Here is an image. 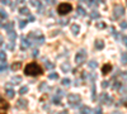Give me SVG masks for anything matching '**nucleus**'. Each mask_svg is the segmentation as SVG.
<instances>
[{
    "instance_id": "18",
    "label": "nucleus",
    "mask_w": 127,
    "mask_h": 114,
    "mask_svg": "<svg viewBox=\"0 0 127 114\" xmlns=\"http://www.w3.org/2000/svg\"><path fill=\"white\" fill-rule=\"evenodd\" d=\"M45 66H46L47 70H54L55 69V65L52 62H50V61H47V60H45Z\"/></svg>"
},
{
    "instance_id": "23",
    "label": "nucleus",
    "mask_w": 127,
    "mask_h": 114,
    "mask_svg": "<svg viewBox=\"0 0 127 114\" xmlns=\"http://www.w3.org/2000/svg\"><path fill=\"white\" fill-rule=\"evenodd\" d=\"M27 93H28V86H22L20 90H19V94L20 95H24V94H27Z\"/></svg>"
},
{
    "instance_id": "16",
    "label": "nucleus",
    "mask_w": 127,
    "mask_h": 114,
    "mask_svg": "<svg viewBox=\"0 0 127 114\" xmlns=\"http://www.w3.org/2000/svg\"><path fill=\"white\" fill-rule=\"evenodd\" d=\"M92 110L88 107H80V114H90Z\"/></svg>"
},
{
    "instance_id": "21",
    "label": "nucleus",
    "mask_w": 127,
    "mask_h": 114,
    "mask_svg": "<svg viewBox=\"0 0 127 114\" xmlns=\"http://www.w3.org/2000/svg\"><path fill=\"white\" fill-rule=\"evenodd\" d=\"M5 93H7V95H8V98H14V95H15V93H14V90H12V89H9V88H7V90H5Z\"/></svg>"
},
{
    "instance_id": "4",
    "label": "nucleus",
    "mask_w": 127,
    "mask_h": 114,
    "mask_svg": "<svg viewBox=\"0 0 127 114\" xmlns=\"http://www.w3.org/2000/svg\"><path fill=\"white\" fill-rule=\"evenodd\" d=\"M80 96L78 94H71V95H69V104L73 108H76V107H79L80 105Z\"/></svg>"
},
{
    "instance_id": "22",
    "label": "nucleus",
    "mask_w": 127,
    "mask_h": 114,
    "mask_svg": "<svg viewBox=\"0 0 127 114\" xmlns=\"http://www.w3.org/2000/svg\"><path fill=\"white\" fill-rule=\"evenodd\" d=\"M22 81V77H19V76H14L13 79H12V82H13L14 85H17V84H19V82Z\"/></svg>"
},
{
    "instance_id": "47",
    "label": "nucleus",
    "mask_w": 127,
    "mask_h": 114,
    "mask_svg": "<svg viewBox=\"0 0 127 114\" xmlns=\"http://www.w3.org/2000/svg\"><path fill=\"white\" fill-rule=\"evenodd\" d=\"M47 3H50V4H55L56 3V0H46Z\"/></svg>"
},
{
    "instance_id": "5",
    "label": "nucleus",
    "mask_w": 127,
    "mask_h": 114,
    "mask_svg": "<svg viewBox=\"0 0 127 114\" xmlns=\"http://www.w3.org/2000/svg\"><path fill=\"white\" fill-rule=\"evenodd\" d=\"M85 58H86V51L85 50H80L75 56V62L78 65H81L85 61Z\"/></svg>"
},
{
    "instance_id": "15",
    "label": "nucleus",
    "mask_w": 127,
    "mask_h": 114,
    "mask_svg": "<svg viewBox=\"0 0 127 114\" xmlns=\"http://www.w3.org/2000/svg\"><path fill=\"white\" fill-rule=\"evenodd\" d=\"M103 47H104V42L100 41V39H97L95 41V48L97 50H103Z\"/></svg>"
},
{
    "instance_id": "9",
    "label": "nucleus",
    "mask_w": 127,
    "mask_h": 114,
    "mask_svg": "<svg viewBox=\"0 0 127 114\" xmlns=\"http://www.w3.org/2000/svg\"><path fill=\"white\" fill-rule=\"evenodd\" d=\"M7 109H9V103L0 98V110H7Z\"/></svg>"
},
{
    "instance_id": "45",
    "label": "nucleus",
    "mask_w": 127,
    "mask_h": 114,
    "mask_svg": "<svg viewBox=\"0 0 127 114\" xmlns=\"http://www.w3.org/2000/svg\"><path fill=\"white\" fill-rule=\"evenodd\" d=\"M121 27H122V28H126V27H127V23H126V22H123V23H121Z\"/></svg>"
},
{
    "instance_id": "19",
    "label": "nucleus",
    "mask_w": 127,
    "mask_h": 114,
    "mask_svg": "<svg viewBox=\"0 0 127 114\" xmlns=\"http://www.w3.org/2000/svg\"><path fill=\"white\" fill-rule=\"evenodd\" d=\"M19 13H20V15H28L29 14V9L26 8V7H22L19 9Z\"/></svg>"
},
{
    "instance_id": "1",
    "label": "nucleus",
    "mask_w": 127,
    "mask_h": 114,
    "mask_svg": "<svg viewBox=\"0 0 127 114\" xmlns=\"http://www.w3.org/2000/svg\"><path fill=\"white\" fill-rule=\"evenodd\" d=\"M24 74L27 76H38V75H42L43 74V70L41 69L38 63L36 62H32V63H28L24 69Z\"/></svg>"
},
{
    "instance_id": "48",
    "label": "nucleus",
    "mask_w": 127,
    "mask_h": 114,
    "mask_svg": "<svg viewBox=\"0 0 127 114\" xmlns=\"http://www.w3.org/2000/svg\"><path fill=\"white\" fill-rule=\"evenodd\" d=\"M60 114H69V112H67V110H62V112H61Z\"/></svg>"
},
{
    "instance_id": "32",
    "label": "nucleus",
    "mask_w": 127,
    "mask_h": 114,
    "mask_svg": "<svg viewBox=\"0 0 127 114\" xmlns=\"http://www.w3.org/2000/svg\"><path fill=\"white\" fill-rule=\"evenodd\" d=\"M31 4H32V5H35V7H37V8H38L39 5H41V1H39V0H31Z\"/></svg>"
},
{
    "instance_id": "35",
    "label": "nucleus",
    "mask_w": 127,
    "mask_h": 114,
    "mask_svg": "<svg viewBox=\"0 0 127 114\" xmlns=\"http://www.w3.org/2000/svg\"><path fill=\"white\" fill-rule=\"evenodd\" d=\"M8 50H10V51L14 50V43H9V44H8Z\"/></svg>"
},
{
    "instance_id": "37",
    "label": "nucleus",
    "mask_w": 127,
    "mask_h": 114,
    "mask_svg": "<svg viewBox=\"0 0 127 114\" xmlns=\"http://www.w3.org/2000/svg\"><path fill=\"white\" fill-rule=\"evenodd\" d=\"M0 1H1V4H9V5L12 4L10 0H0Z\"/></svg>"
},
{
    "instance_id": "12",
    "label": "nucleus",
    "mask_w": 127,
    "mask_h": 114,
    "mask_svg": "<svg viewBox=\"0 0 127 114\" xmlns=\"http://www.w3.org/2000/svg\"><path fill=\"white\" fill-rule=\"evenodd\" d=\"M20 67H22V62H14L13 65H10V69L13 71H18V70H20Z\"/></svg>"
},
{
    "instance_id": "43",
    "label": "nucleus",
    "mask_w": 127,
    "mask_h": 114,
    "mask_svg": "<svg viewBox=\"0 0 127 114\" xmlns=\"http://www.w3.org/2000/svg\"><path fill=\"white\" fill-rule=\"evenodd\" d=\"M122 41H123V43H126V44H127V37H126V36L122 37Z\"/></svg>"
},
{
    "instance_id": "20",
    "label": "nucleus",
    "mask_w": 127,
    "mask_h": 114,
    "mask_svg": "<svg viewBox=\"0 0 127 114\" xmlns=\"http://www.w3.org/2000/svg\"><path fill=\"white\" fill-rule=\"evenodd\" d=\"M0 61H1L3 63H5V61H7V53H5V51H0Z\"/></svg>"
},
{
    "instance_id": "27",
    "label": "nucleus",
    "mask_w": 127,
    "mask_h": 114,
    "mask_svg": "<svg viewBox=\"0 0 127 114\" xmlns=\"http://www.w3.org/2000/svg\"><path fill=\"white\" fill-rule=\"evenodd\" d=\"M89 67L90 69H97V66H98V63H97V61H89Z\"/></svg>"
},
{
    "instance_id": "49",
    "label": "nucleus",
    "mask_w": 127,
    "mask_h": 114,
    "mask_svg": "<svg viewBox=\"0 0 127 114\" xmlns=\"http://www.w3.org/2000/svg\"><path fill=\"white\" fill-rule=\"evenodd\" d=\"M95 114H100V110H99V109H95Z\"/></svg>"
},
{
    "instance_id": "36",
    "label": "nucleus",
    "mask_w": 127,
    "mask_h": 114,
    "mask_svg": "<svg viewBox=\"0 0 127 114\" xmlns=\"http://www.w3.org/2000/svg\"><path fill=\"white\" fill-rule=\"evenodd\" d=\"M90 17H92V18H98V17H99V14L97 13V11H93V13L90 14Z\"/></svg>"
},
{
    "instance_id": "46",
    "label": "nucleus",
    "mask_w": 127,
    "mask_h": 114,
    "mask_svg": "<svg viewBox=\"0 0 127 114\" xmlns=\"http://www.w3.org/2000/svg\"><path fill=\"white\" fill-rule=\"evenodd\" d=\"M37 55H38V50L36 48V50H33V56H37Z\"/></svg>"
},
{
    "instance_id": "26",
    "label": "nucleus",
    "mask_w": 127,
    "mask_h": 114,
    "mask_svg": "<svg viewBox=\"0 0 127 114\" xmlns=\"http://www.w3.org/2000/svg\"><path fill=\"white\" fill-rule=\"evenodd\" d=\"M48 77H50V80H56V79H58V74H56V72H51L48 75Z\"/></svg>"
},
{
    "instance_id": "25",
    "label": "nucleus",
    "mask_w": 127,
    "mask_h": 114,
    "mask_svg": "<svg viewBox=\"0 0 127 114\" xmlns=\"http://www.w3.org/2000/svg\"><path fill=\"white\" fill-rule=\"evenodd\" d=\"M9 69V66L7 63H1L0 65V72H4V71H7V70Z\"/></svg>"
},
{
    "instance_id": "11",
    "label": "nucleus",
    "mask_w": 127,
    "mask_h": 114,
    "mask_svg": "<svg viewBox=\"0 0 127 114\" xmlns=\"http://www.w3.org/2000/svg\"><path fill=\"white\" fill-rule=\"evenodd\" d=\"M61 70H62L64 72H69L70 70H71V66H70V63H69V62H64L62 65H61Z\"/></svg>"
},
{
    "instance_id": "30",
    "label": "nucleus",
    "mask_w": 127,
    "mask_h": 114,
    "mask_svg": "<svg viewBox=\"0 0 127 114\" xmlns=\"http://www.w3.org/2000/svg\"><path fill=\"white\" fill-rule=\"evenodd\" d=\"M76 10H78V14H79V15H81V17H84V15L86 14V13H85V10H84V9H83L81 7H79L78 9H76Z\"/></svg>"
},
{
    "instance_id": "13",
    "label": "nucleus",
    "mask_w": 127,
    "mask_h": 114,
    "mask_svg": "<svg viewBox=\"0 0 127 114\" xmlns=\"http://www.w3.org/2000/svg\"><path fill=\"white\" fill-rule=\"evenodd\" d=\"M79 29L80 27L78 26V24H71V32H73V34H79Z\"/></svg>"
},
{
    "instance_id": "2",
    "label": "nucleus",
    "mask_w": 127,
    "mask_h": 114,
    "mask_svg": "<svg viewBox=\"0 0 127 114\" xmlns=\"http://www.w3.org/2000/svg\"><path fill=\"white\" fill-rule=\"evenodd\" d=\"M28 38L31 39V43L35 42L36 44H42L45 42V36L41 34V32H31L28 34Z\"/></svg>"
},
{
    "instance_id": "29",
    "label": "nucleus",
    "mask_w": 127,
    "mask_h": 114,
    "mask_svg": "<svg viewBox=\"0 0 127 114\" xmlns=\"http://www.w3.org/2000/svg\"><path fill=\"white\" fill-rule=\"evenodd\" d=\"M121 62L123 65H127V53H122V57H121Z\"/></svg>"
},
{
    "instance_id": "42",
    "label": "nucleus",
    "mask_w": 127,
    "mask_h": 114,
    "mask_svg": "<svg viewBox=\"0 0 127 114\" xmlns=\"http://www.w3.org/2000/svg\"><path fill=\"white\" fill-rule=\"evenodd\" d=\"M58 23H60V24H62V26H65V24L67 23V19H65V20H62V22L60 20V22H58Z\"/></svg>"
},
{
    "instance_id": "40",
    "label": "nucleus",
    "mask_w": 127,
    "mask_h": 114,
    "mask_svg": "<svg viewBox=\"0 0 127 114\" xmlns=\"http://www.w3.org/2000/svg\"><path fill=\"white\" fill-rule=\"evenodd\" d=\"M27 20H28V22H33V20H35V17H33V15H29Z\"/></svg>"
},
{
    "instance_id": "33",
    "label": "nucleus",
    "mask_w": 127,
    "mask_h": 114,
    "mask_svg": "<svg viewBox=\"0 0 127 114\" xmlns=\"http://www.w3.org/2000/svg\"><path fill=\"white\" fill-rule=\"evenodd\" d=\"M107 94H102L100 95V100H99V101H100V103H106V99H107Z\"/></svg>"
},
{
    "instance_id": "34",
    "label": "nucleus",
    "mask_w": 127,
    "mask_h": 114,
    "mask_svg": "<svg viewBox=\"0 0 127 114\" xmlns=\"http://www.w3.org/2000/svg\"><path fill=\"white\" fill-rule=\"evenodd\" d=\"M26 24H27L26 20H19V28H24V27H26Z\"/></svg>"
},
{
    "instance_id": "10",
    "label": "nucleus",
    "mask_w": 127,
    "mask_h": 114,
    "mask_svg": "<svg viewBox=\"0 0 127 114\" xmlns=\"http://www.w3.org/2000/svg\"><path fill=\"white\" fill-rule=\"evenodd\" d=\"M13 27H14V23H13V22H8V23H5L4 26H3V28H4V29L9 33V32H12V30H14Z\"/></svg>"
},
{
    "instance_id": "14",
    "label": "nucleus",
    "mask_w": 127,
    "mask_h": 114,
    "mask_svg": "<svg viewBox=\"0 0 127 114\" xmlns=\"http://www.w3.org/2000/svg\"><path fill=\"white\" fill-rule=\"evenodd\" d=\"M8 36H9V39H10V43H14L15 38H17V33H15V30H12V32H9Z\"/></svg>"
},
{
    "instance_id": "28",
    "label": "nucleus",
    "mask_w": 127,
    "mask_h": 114,
    "mask_svg": "<svg viewBox=\"0 0 127 114\" xmlns=\"http://www.w3.org/2000/svg\"><path fill=\"white\" fill-rule=\"evenodd\" d=\"M52 103L56 104V105H58V104H61V99L58 96H54V98H52Z\"/></svg>"
},
{
    "instance_id": "3",
    "label": "nucleus",
    "mask_w": 127,
    "mask_h": 114,
    "mask_svg": "<svg viewBox=\"0 0 127 114\" xmlns=\"http://www.w3.org/2000/svg\"><path fill=\"white\" fill-rule=\"evenodd\" d=\"M73 10V5L70 3H61L57 8V13L60 15H66Z\"/></svg>"
},
{
    "instance_id": "39",
    "label": "nucleus",
    "mask_w": 127,
    "mask_h": 114,
    "mask_svg": "<svg viewBox=\"0 0 127 114\" xmlns=\"http://www.w3.org/2000/svg\"><path fill=\"white\" fill-rule=\"evenodd\" d=\"M97 27H98V28H104V27H106V24H104V23H98Z\"/></svg>"
},
{
    "instance_id": "24",
    "label": "nucleus",
    "mask_w": 127,
    "mask_h": 114,
    "mask_svg": "<svg viewBox=\"0 0 127 114\" xmlns=\"http://www.w3.org/2000/svg\"><path fill=\"white\" fill-rule=\"evenodd\" d=\"M61 84L65 85V86H67V85H70V84H71V80H70V79H67V77H65V79L61 80Z\"/></svg>"
},
{
    "instance_id": "51",
    "label": "nucleus",
    "mask_w": 127,
    "mask_h": 114,
    "mask_svg": "<svg viewBox=\"0 0 127 114\" xmlns=\"http://www.w3.org/2000/svg\"><path fill=\"white\" fill-rule=\"evenodd\" d=\"M0 114H5V113H0Z\"/></svg>"
},
{
    "instance_id": "44",
    "label": "nucleus",
    "mask_w": 127,
    "mask_h": 114,
    "mask_svg": "<svg viewBox=\"0 0 127 114\" xmlns=\"http://www.w3.org/2000/svg\"><path fill=\"white\" fill-rule=\"evenodd\" d=\"M38 11H39V13H41V11H43V5H42V4L38 7Z\"/></svg>"
},
{
    "instance_id": "50",
    "label": "nucleus",
    "mask_w": 127,
    "mask_h": 114,
    "mask_svg": "<svg viewBox=\"0 0 127 114\" xmlns=\"http://www.w3.org/2000/svg\"><path fill=\"white\" fill-rule=\"evenodd\" d=\"M79 1H85V0H79Z\"/></svg>"
},
{
    "instance_id": "31",
    "label": "nucleus",
    "mask_w": 127,
    "mask_h": 114,
    "mask_svg": "<svg viewBox=\"0 0 127 114\" xmlns=\"http://www.w3.org/2000/svg\"><path fill=\"white\" fill-rule=\"evenodd\" d=\"M0 17H1L3 19H7L8 18V15H7V13H5L4 9H0Z\"/></svg>"
},
{
    "instance_id": "7",
    "label": "nucleus",
    "mask_w": 127,
    "mask_h": 114,
    "mask_svg": "<svg viewBox=\"0 0 127 114\" xmlns=\"http://www.w3.org/2000/svg\"><path fill=\"white\" fill-rule=\"evenodd\" d=\"M27 105H28V100H26V99H19L17 101V108L18 109H26Z\"/></svg>"
},
{
    "instance_id": "17",
    "label": "nucleus",
    "mask_w": 127,
    "mask_h": 114,
    "mask_svg": "<svg viewBox=\"0 0 127 114\" xmlns=\"http://www.w3.org/2000/svg\"><path fill=\"white\" fill-rule=\"evenodd\" d=\"M123 8L122 7H116V9H114V14L117 15V17H119V15H122L123 14Z\"/></svg>"
},
{
    "instance_id": "6",
    "label": "nucleus",
    "mask_w": 127,
    "mask_h": 114,
    "mask_svg": "<svg viewBox=\"0 0 127 114\" xmlns=\"http://www.w3.org/2000/svg\"><path fill=\"white\" fill-rule=\"evenodd\" d=\"M29 47H31V41H28V39L24 38V37H20V50L26 51V50H28Z\"/></svg>"
},
{
    "instance_id": "38",
    "label": "nucleus",
    "mask_w": 127,
    "mask_h": 114,
    "mask_svg": "<svg viewBox=\"0 0 127 114\" xmlns=\"http://www.w3.org/2000/svg\"><path fill=\"white\" fill-rule=\"evenodd\" d=\"M57 95H58V96H62V95H65V91H62V90H57Z\"/></svg>"
},
{
    "instance_id": "8",
    "label": "nucleus",
    "mask_w": 127,
    "mask_h": 114,
    "mask_svg": "<svg viewBox=\"0 0 127 114\" xmlns=\"http://www.w3.org/2000/svg\"><path fill=\"white\" fill-rule=\"evenodd\" d=\"M111 71H112V65L111 63H106L102 67V74H103V75H107V74H109Z\"/></svg>"
},
{
    "instance_id": "41",
    "label": "nucleus",
    "mask_w": 127,
    "mask_h": 114,
    "mask_svg": "<svg viewBox=\"0 0 127 114\" xmlns=\"http://www.w3.org/2000/svg\"><path fill=\"white\" fill-rule=\"evenodd\" d=\"M102 86H103V88H107V86H108V81H103V82H102Z\"/></svg>"
}]
</instances>
